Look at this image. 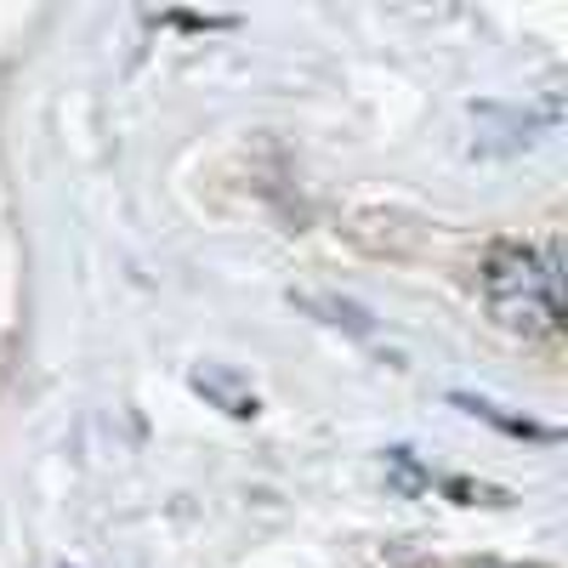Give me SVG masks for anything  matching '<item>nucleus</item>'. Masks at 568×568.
<instances>
[{
    "instance_id": "1",
    "label": "nucleus",
    "mask_w": 568,
    "mask_h": 568,
    "mask_svg": "<svg viewBox=\"0 0 568 568\" xmlns=\"http://www.w3.org/2000/svg\"><path fill=\"white\" fill-rule=\"evenodd\" d=\"M484 302L495 324L517 336H551L562 318V262L557 245H524L506 240L484 262Z\"/></svg>"
},
{
    "instance_id": "2",
    "label": "nucleus",
    "mask_w": 568,
    "mask_h": 568,
    "mask_svg": "<svg viewBox=\"0 0 568 568\" xmlns=\"http://www.w3.org/2000/svg\"><path fill=\"white\" fill-rule=\"evenodd\" d=\"M194 393H205V398H216L227 415H256V393L240 382L233 369H222V364H205V369H194Z\"/></svg>"
},
{
    "instance_id": "3",
    "label": "nucleus",
    "mask_w": 568,
    "mask_h": 568,
    "mask_svg": "<svg viewBox=\"0 0 568 568\" xmlns=\"http://www.w3.org/2000/svg\"><path fill=\"white\" fill-rule=\"evenodd\" d=\"M302 307L324 313V324H347L353 336H369V313L353 307V302H336V296H302Z\"/></svg>"
}]
</instances>
